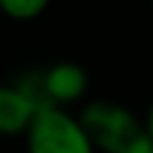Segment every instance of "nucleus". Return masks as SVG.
<instances>
[{
	"label": "nucleus",
	"instance_id": "nucleus-6",
	"mask_svg": "<svg viewBox=\"0 0 153 153\" xmlns=\"http://www.w3.org/2000/svg\"><path fill=\"white\" fill-rule=\"evenodd\" d=\"M143 124H146V131H148V136H151V141H153V100H151V105H148V110H146Z\"/></svg>",
	"mask_w": 153,
	"mask_h": 153
},
{
	"label": "nucleus",
	"instance_id": "nucleus-5",
	"mask_svg": "<svg viewBox=\"0 0 153 153\" xmlns=\"http://www.w3.org/2000/svg\"><path fill=\"white\" fill-rule=\"evenodd\" d=\"M50 0H0V12L17 22H31L45 12Z\"/></svg>",
	"mask_w": 153,
	"mask_h": 153
},
{
	"label": "nucleus",
	"instance_id": "nucleus-7",
	"mask_svg": "<svg viewBox=\"0 0 153 153\" xmlns=\"http://www.w3.org/2000/svg\"><path fill=\"white\" fill-rule=\"evenodd\" d=\"M151 2H153V0H151Z\"/></svg>",
	"mask_w": 153,
	"mask_h": 153
},
{
	"label": "nucleus",
	"instance_id": "nucleus-4",
	"mask_svg": "<svg viewBox=\"0 0 153 153\" xmlns=\"http://www.w3.org/2000/svg\"><path fill=\"white\" fill-rule=\"evenodd\" d=\"M36 110L38 108L14 84H0V136L24 134Z\"/></svg>",
	"mask_w": 153,
	"mask_h": 153
},
{
	"label": "nucleus",
	"instance_id": "nucleus-3",
	"mask_svg": "<svg viewBox=\"0 0 153 153\" xmlns=\"http://www.w3.org/2000/svg\"><path fill=\"white\" fill-rule=\"evenodd\" d=\"M41 76H43V91H45V98L50 105L67 108L69 103L81 100L88 88L86 69L72 60L53 62L50 67L41 69Z\"/></svg>",
	"mask_w": 153,
	"mask_h": 153
},
{
	"label": "nucleus",
	"instance_id": "nucleus-2",
	"mask_svg": "<svg viewBox=\"0 0 153 153\" xmlns=\"http://www.w3.org/2000/svg\"><path fill=\"white\" fill-rule=\"evenodd\" d=\"M24 136L26 153H96L79 115H72L62 105L38 108Z\"/></svg>",
	"mask_w": 153,
	"mask_h": 153
},
{
	"label": "nucleus",
	"instance_id": "nucleus-1",
	"mask_svg": "<svg viewBox=\"0 0 153 153\" xmlns=\"http://www.w3.org/2000/svg\"><path fill=\"white\" fill-rule=\"evenodd\" d=\"M79 122L84 124L96 151L103 153H153V141L146 131L141 117H136L127 105L96 98L86 103L79 112Z\"/></svg>",
	"mask_w": 153,
	"mask_h": 153
}]
</instances>
